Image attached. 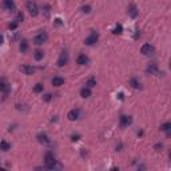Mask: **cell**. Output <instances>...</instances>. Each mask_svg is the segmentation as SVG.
Wrapping results in <instances>:
<instances>
[{
    "label": "cell",
    "instance_id": "20",
    "mask_svg": "<svg viewBox=\"0 0 171 171\" xmlns=\"http://www.w3.org/2000/svg\"><path fill=\"white\" fill-rule=\"evenodd\" d=\"M170 130H171V123L170 122H166L160 126V131H165V132L170 134Z\"/></svg>",
    "mask_w": 171,
    "mask_h": 171
},
{
    "label": "cell",
    "instance_id": "23",
    "mask_svg": "<svg viewBox=\"0 0 171 171\" xmlns=\"http://www.w3.org/2000/svg\"><path fill=\"white\" fill-rule=\"evenodd\" d=\"M43 56H44V52H43V51H40V49H38V51H35V55H34V58H35V60L40 62L41 59H43Z\"/></svg>",
    "mask_w": 171,
    "mask_h": 171
},
{
    "label": "cell",
    "instance_id": "9",
    "mask_svg": "<svg viewBox=\"0 0 171 171\" xmlns=\"http://www.w3.org/2000/svg\"><path fill=\"white\" fill-rule=\"evenodd\" d=\"M128 15H130L132 19L138 18V15H139V11H138V8H136V6L134 3H131L130 6H128Z\"/></svg>",
    "mask_w": 171,
    "mask_h": 171
},
{
    "label": "cell",
    "instance_id": "2",
    "mask_svg": "<svg viewBox=\"0 0 171 171\" xmlns=\"http://www.w3.org/2000/svg\"><path fill=\"white\" fill-rule=\"evenodd\" d=\"M98 40H99V34L96 31H92L90 35L86 38L84 44H86V46H94V44L98 43Z\"/></svg>",
    "mask_w": 171,
    "mask_h": 171
},
{
    "label": "cell",
    "instance_id": "22",
    "mask_svg": "<svg viewBox=\"0 0 171 171\" xmlns=\"http://www.w3.org/2000/svg\"><path fill=\"white\" fill-rule=\"evenodd\" d=\"M43 14L46 18H49V15H51V6H49V4L43 6Z\"/></svg>",
    "mask_w": 171,
    "mask_h": 171
},
{
    "label": "cell",
    "instance_id": "8",
    "mask_svg": "<svg viewBox=\"0 0 171 171\" xmlns=\"http://www.w3.org/2000/svg\"><path fill=\"white\" fill-rule=\"evenodd\" d=\"M119 123H120V127H128L132 123V118L128 115H122L119 118Z\"/></svg>",
    "mask_w": 171,
    "mask_h": 171
},
{
    "label": "cell",
    "instance_id": "29",
    "mask_svg": "<svg viewBox=\"0 0 171 171\" xmlns=\"http://www.w3.org/2000/svg\"><path fill=\"white\" fill-rule=\"evenodd\" d=\"M51 99H52V94H46V95L43 96V100L44 102H49Z\"/></svg>",
    "mask_w": 171,
    "mask_h": 171
},
{
    "label": "cell",
    "instance_id": "28",
    "mask_svg": "<svg viewBox=\"0 0 171 171\" xmlns=\"http://www.w3.org/2000/svg\"><path fill=\"white\" fill-rule=\"evenodd\" d=\"M18 21L15 20V21H12V23H9V26H8V28L9 29H16V27H18Z\"/></svg>",
    "mask_w": 171,
    "mask_h": 171
},
{
    "label": "cell",
    "instance_id": "30",
    "mask_svg": "<svg viewBox=\"0 0 171 171\" xmlns=\"http://www.w3.org/2000/svg\"><path fill=\"white\" fill-rule=\"evenodd\" d=\"M23 20H24V15L21 14V12H19L18 18H16V21H18V23H20V21H23Z\"/></svg>",
    "mask_w": 171,
    "mask_h": 171
},
{
    "label": "cell",
    "instance_id": "14",
    "mask_svg": "<svg viewBox=\"0 0 171 171\" xmlns=\"http://www.w3.org/2000/svg\"><path fill=\"white\" fill-rule=\"evenodd\" d=\"M51 83H52L54 87H60V86H63V84H64V79L60 78V76H55V78L51 80Z\"/></svg>",
    "mask_w": 171,
    "mask_h": 171
},
{
    "label": "cell",
    "instance_id": "15",
    "mask_svg": "<svg viewBox=\"0 0 171 171\" xmlns=\"http://www.w3.org/2000/svg\"><path fill=\"white\" fill-rule=\"evenodd\" d=\"M130 86L132 88H135V90H140V88H142V84H140V82L136 78H131L130 79Z\"/></svg>",
    "mask_w": 171,
    "mask_h": 171
},
{
    "label": "cell",
    "instance_id": "24",
    "mask_svg": "<svg viewBox=\"0 0 171 171\" xmlns=\"http://www.w3.org/2000/svg\"><path fill=\"white\" fill-rule=\"evenodd\" d=\"M43 90H44V86H43V84H41V83L35 84V87H34V92H36V94L43 92Z\"/></svg>",
    "mask_w": 171,
    "mask_h": 171
},
{
    "label": "cell",
    "instance_id": "25",
    "mask_svg": "<svg viewBox=\"0 0 171 171\" xmlns=\"http://www.w3.org/2000/svg\"><path fill=\"white\" fill-rule=\"evenodd\" d=\"M86 86H87L88 88L95 87V86H96V79H95V78H90V79L87 80V83H86Z\"/></svg>",
    "mask_w": 171,
    "mask_h": 171
},
{
    "label": "cell",
    "instance_id": "13",
    "mask_svg": "<svg viewBox=\"0 0 171 171\" xmlns=\"http://www.w3.org/2000/svg\"><path fill=\"white\" fill-rule=\"evenodd\" d=\"M20 71L23 74H26V75H32V74L35 72V68H34L32 66H21Z\"/></svg>",
    "mask_w": 171,
    "mask_h": 171
},
{
    "label": "cell",
    "instance_id": "18",
    "mask_svg": "<svg viewBox=\"0 0 171 171\" xmlns=\"http://www.w3.org/2000/svg\"><path fill=\"white\" fill-rule=\"evenodd\" d=\"M19 49H20V52H21V54L27 52V49H28V41H27L26 39H23V40L20 41V46H19Z\"/></svg>",
    "mask_w": 171,
    "mask_h": 171
},
{
    "label": "cell",
    "instance_id": "12",
    "mask_svg": "<svg viewBox=\"0 0 171 171\" xmlns=\"http://www.w3.org/2000/svg\"><path fill=\"white\" fill-rule=\"evenodd\" d=\"M76 63L79 64V66H86V64H88V58L86 54H80V55L78 56V59H76Z\"/></svg>",
    "mask_w": 171,
    "mask_h": 171
},
{
    "label": "cell",
    "instance_id": "16",
    "mask_svg": "<svg viewBox=\"0 0 171 171\" xmlns=\"http://www.w3.org/2000/svg\"><path fill=\"white\" fill-rule=\"evenodd\" d=\"M38 140H39L40 143H44V145H48V143H49L48 136H47V134H44V132L38 134Z\"/></svg>",
    "mask_w": 171,
    "mask_h": 171
},
{
    "label": "cell",
    "instance_id": "11",
    "mask_svg": "<svg viewBox=\"0 0 171 171\" xmlns=\"http://www.w3.org/2000/svg\"><path fill=\"white\" fill-rule=\"evenodd\" d=\"M3 7L6 9H8V11H11V12L15 11V8H16L14 0H3Z\"/></svg>",
    "mask_w": 171,
    "mask_h": 171
},
{
    "label": "cell",
    "instance_id": "19",
    "mask_svg": "<svg viewBox=\"0 0 171 171\" xmlns=\"http://www.w3.org/2000/svg\"><path fill=\"white\" fill-rule=\"evenodd\" d=\"M0 150H3V151L11 150V145H9L7 140H1V142H0Z\"/></svg>",
    "mask_w": 171,
    "mask_h": 171
},
{
    "label": "cell",
    "instance_id": "10",
    "mask_svg": "<svg viewBox=\"0 0 171 171\" xmlns=\"http://www.w3.org/2000/svg\"><path fill=\"white\" fill-rule=\"evenodd\" d=\"M79 116H80V110H78V108H75V110H71L70 112H68V115H67V118L70 119V120H78Z\"/></svg>",
    "mask_w": 171,
    "mask_h": 171
},
{
    "label": "cell",
    "instance_id": "27",
    "mask_svg": "<svg viewBox=\"0 0 171 171\" xmlns=\"http://www.w3.org/2000/svg\"><path fill=\"white\" fill-rule=\"evenodd\" d=\"M154 150H155V151H162L163 150V143H157V145L154 146Z\"/></svg>",
    "mask_w": 171,
    "mask_h": 171
},
{
    "label": "cell",
    "instance_id": "21",
    "mask_svg": "<svg viewBox=\"0 0 171 171\" xmlns=\"http://www.w3.org/2000/svg\"><path fill=\"white\" fill-rule=\"evenodd\" d=\"M122 32H123V27H122V24H116L115 28L112 29V34H114V35H120Z\"/></svg>",
    "mask_w": 171,
    "mask_h": 171
},
{
    "label": "cell",
    "instance_id": "17",
    "mask_svg": "<svg viewBox=\"0 0 171 171\" xmlns=\"http://www.w3.org/2000/svg\"><path fill=\"white\" fill-rule=\"evenodd\" d=\"M80 96H82V98H84V99L90 98V96H91V88H88L87 86H86V87H83L80 90Z\"/></svg>",
    "mask_w": 171,
    "mask_h": 171
},
{
    "label": "cell",
    "instance_id": "4",
    "mask_svg": "<svg viewBox=\"0 0 171 171\" xmlns=\"http://www.w3.org/2000/svg\"><path fill=\"white\" fill-rule=\"evenodd\" d=\"M140 52L143 54L145 56H151L155 54V47L151 46L150 43H146L142 46V48H140Z\"/></svg>",
    "mask_w": 171,
    "mask_h": 171
},
{
    "label": "cell",
    "instance_id": "34",
    "mask_svg": "<svg viewBox=\"0 0 171 171\" xmlns=\"http://www.w3.org/2000/svg\"><path fill=\"white\" fill-rule=\"evenodd\" d=\"M3 41H4V38H3V35H1V34H0V46H1V44H3Z\"/></svg>",
    "mask_w": 171,
    "mask_h": 171
},
{
    "label": "cell",
    "instance_id": "33",
    "mask_svg": "<svg viewBox=\"0 0 171 171\" xmlns=\"http://www.w3.org/2000/svg\"><path fill=\"white\" fill-rule=\"evenodd\" d=\"M118 96H119V99H120V100H123V99H124V95H123V92H120Z\"/></svg>",
    "mask_w": 171,
    "mask_h": 171
},
{
    "label": "cell",
    "instance_id": "32",
    "mask_svg": "<svg viewBox=\"0 0 171 171\" xmlns=\"http://www.w3.org/2000/svg\"><path fill=\"white\" fill-rule=\"evenodd\" d=\"M55 23L58 24V26H62V20H60V19H55Z\"/></svg>",
    "mask_w": 171,
    "mask_h": 171
},
{
    "label": "cell",
    "instance_id": "1",
    "mask_svg": "<svg viewBox=\"0 0 171 171\" xmlns=\"http://www.w3.org/2000/svg\"><path fill=\"white\" fill-rule=\"evenodd\" d=\"M27 11L29 12V15L31 16H38L39 15V7H38V4L35 3V1H32V0H28L27 1Z\"/></svg>",
    "mask_w": 171,
    "mask_h": 171
},
{
    "label": "cell",
    "instance_id": "7",
    "mask_svg": "<svg viewBox=\"0 0 171 171\" xmlns=\"http://www.w3.org/2000/svg\"><path fill=\"white\" fill-rule=\"evenodd\" d=\"M146 72L150 74V75H159L160 71H159V68H158L157 63H150L147 66V68H146Z\"/></svg>",
    "mask_w": 171,
    "mask_h": 171
},
{
    "label": "cell",
    "instance_id": "26",
    "mask_svg": "<svg viewBox=\"0 0 171 171\" xmlns=\"http://www.w3.org/2000/svg\"><path fill=\"white\" fill-rule=\"evenodd\" d=\"M82 12H83V14H90V12H91V6H83V7H82Z\"/></svg>",
    "mask_w": 171,
    "mask_h": 171
},
{
    "label": "cell",
    "instance_id": "31",
    "mask_svg": "<svg viewBox=\"0 0 171 171\" xmlns=\"http://www.w3.org/2000/svg\"><path fill=\"white\" fill-rule=\"evenodd\" d=\"M79 139H80V135H79V134H74V135L71 136V140H72V142H78Z\"/></svg>",
    "mask_w": 171,
    "mask_h": 171
},
{
    "label": "cell",
    "instance_id": "6",
    "mask_svg": "<svg viewBox=\"0 0 171 171\" xmlns=\"http://www.w3.org/2000/svg\"><path fill=\"white\" fill-rule=\"evenodd\" d=\"M0 92H3L4 95H8L11 92V86L7 83V80L4 78L0 79Z\"/></svg>",
    "mask_w": 171,
    "mask_h": 171
},
{
    "label": "cell",
    "instance_id": "5",
    "mask_svg": "<svg viewBox=\"0 0 171 171\" xmlns=\"http://www.w3.org/2000/svg\"><path fill=\"white\" fill-rule=\"evenodd\" d=\"M68 59H70V56H68V52L67 51H62L60 56H59L58 59V67H64L67 63H68Z\"/></svg>",
    "mask_w": 171,
    "mask_h": 171
},
{
    "label": "cell",
    "instance_id": "3",
    "mask_svg": "<svg viewBox=\"0 0 171 171\" xmlns=\"http://www.w3.org/2000/svg\"><path fill=\"white\" fill-rule=\"evenodd\" d=\"M47 40H48V35H47V32L43 31L34 38V44H36V46H41V44H44Z\"/></svg>",
    "mask_w": 171,
    "mask_h": 171
}]
</instances>
